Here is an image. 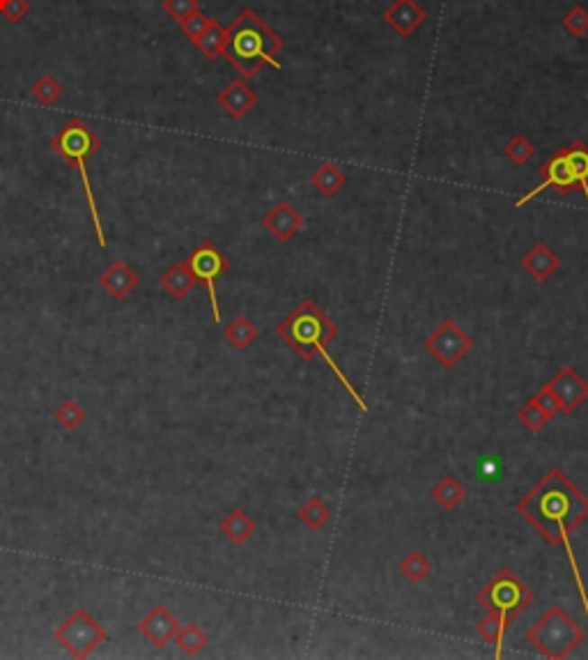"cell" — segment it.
<instances>
[{
    "mask_svg": "<svg viewBox=\"0 0 588 660\" xmlns=\"http://www.w3.org/2000/svg\"><path fill=\"white\" fill-rule=\"evenodd\" d=\"M520 265H522V270L527 271L529 277L545 283L549 277H552L554 271L561 267V261H558L556 253H554L545 242H536V244L531 246V252L520 261Z\"/></svg>",
    "mask_w": 588,
    "mask_h": 660,
    "instance_id": "cell-17",
    "label": "cell"
},
{
    "mask_svg": "<svg viewBox=\"0 0 588 660\" xmlns=\"http://www.w3.org/2000/svg\"><path fill=\"white\" fill-rule=\"evenodd\" d=\"M547 390L556 399L561 415H573L579 405H583L588 400V382L573 366L558 369L554 373V378L547 382Z\"/></svg>",
    "mask_w": 588,
    "mask_h": 660,
    "instance_id": "cell-11",
    "label": "cell"
},
{
    "mask_svg": "<svg viewBox=\"0 0 588 660\" xmlns=\"http://www.w3.org/2000/svg\"><path fill=\"white\" fill-rule=\"evenodd\" d=\"M508 624H511L508 617L487 612L485 619L478 621V626H476L478 635H481L483 640H485L487 645L496 646V658H502V642H503V635H506V630H508Z\"/></svg>",
    "mask_w": 588,
    "mask_h": 660,
    "instance_id": "cell-24",
    "label": "cell"
},
{
    "mask_svg": "<svg viewBox=\"0 0 588 660\" xmlns=\"http://www.w3.org/2000/svg\"><path fill=\"white\" fill-rule=\"evenodd\" d=\"M563 28L574 37L588 35V10L582 5H574L568 14L563 16Z\"/></svg>",
    "mask_w": 588,
    "mask_h": 660,
    "instance_id": "cell-33",
    "label": "cell"
},
{
    "mask_svg": "<svg viewBox=\"0 0 588 660\" xmlns=\"http://www.w3.org/2000/svg\"><path fill=\"white\" fill-rule=\"evenodd\" d=\"M219 532L223 534L228 541L235 543V545H244V543L258 532V525L244 509H232V511L221 520Z\"/></svg>",
    "mask_w": 588,
    "mask_h": 660,
    "instance_id": "cell-19",
    "label": "cell"
},
{
    "mask_svg": "<svg viewBox=\"0 0 588 660\" xmlns=\"http://www.w3.org/2000/svg\"><path fill=\"white\" fill-rule=\"evenodd\" d=\"M533 400H536V403L540 405L542 412H545V415H547L549 419H554V417L558 415V403H556V399H554L552 391L547 390V384H545V387H542V390L538 391L536 396H533Z\"/></svg>",
    "mask_w": 588,
    "mask_h": 660,
    "instance_id": "cell-36",
    "label": "cell"
},
{
    "mask_svg": "<svg viewBox=\"0 0 588 660\" xmlns=\"http://www.w3.org/2000/svg\"><path fill=\"white\" fill-rule=\"evenodd\" d=\"M398 571H400V575L407 580V582L419 584V582H423L430 573H432V562H430L423 553H410L403 557Z\"/></svg>",
    "mask_w": 588,
    "mask_h": 660,
    "instance_id": "cell-27",
    "label": "cell"
},
{
    "mask_svg": "<svg viewBox=\"0 0 588 660\" xmlns=\"http://www.w3.org/2000/svg\"><path fill=\"white\" fill-rule=\"evenodd\" d=\"M225 35H228V28H223L216 19H212L210 28H207L205 32H203V37H200L198 41H195L194 47L198 49L203 56L207 58V60H216V58L223 53V47H225Z\"/></svg>",
    "mask_w": 588,
    "mask_h": 660,
    "instance_id": "cell-26",
    "label": "cell"
},
{
    "mask_svg": "<svg viewBox=\"0 0 588 660\" xmlns=\"http://www.w3.org/2000/svg\"><path fill=\"white\" fill-rule=\"evenodd\" d=\"M303 221L306 219H303L302 212H299L292 203H287V200H278V203L262 216L265 231L269 233L274 240L281 242V244L290 242L292 237L302 231Z\"/></svg>",
    "mask_w": 588,
    "mask_h": 660,
    "instance_id": "cell-14",
    "label": "cell"
},
{
    "mask_svg": "<svg viewBox=\"0 0 588 660\" xmlns=\"http://www.w3.org/2000/svg\"><path fill=\"white\" fill-rule=\"evenodd\" d=\"M216 104H219L221 111H223L228 118L241 120L256 108L258 93L244 81V78H235V81L228 83V86L216 95Z\"/></svg>",
    "mask_w": 588,
    "mask_h": 660,
    "instance_id": "cell-15",
    "label": "cell"
},
{
    "mask_svg": "<svg viewBox=\"0 0 588 660\" xmlns=\"http://www.w3.org/2000/svg\"><path fill=\"white\" fill-rule=\"evenodd\" d=\"M517 513L527 522H531L533 527L540 532V536L549 543V545H563L565 555H568L570 568L574 573V582H577V591L583 600V610L588 617V594L583 587V580L579 575L577 559H574L573 538L574 529L588 520V497L574 486L568 479V474L558 467H552L547 474L542 476L540 481L527 492V495L517 502Z\"/></svg>",
    "mask_w": 588,
    "mask_h": 660,
    "instance_id": "cell-1",
    "label": "cell"
},
{
    "mask_svg": "<svg viewBox=\"0 0 588 660\" xmlns=\"http://www.w3.org/2000/svg\"><path fill=\"white\" fill-rule=\"evenodd\" d=\"M139 283L140 277L127 261L111 262V265L102 271V277H99V286L104 288V292H106L108 298L118 299V302L127 299L129 295L139 288Z\"/></svg>",
    "mask_w": 588,
    "mask_h": 660,
    "instance_id": "cell-16",
    "label": "cell"
},
{
    "mask_svg": "<svg viewBox=\"0 0 588 660\" xmlns=\"http://www.w3.org/2000/svg\"><path fill=\"white\" fill-rule=\"evenodd\" d=\"M503 154H506L515 166H524L529 164L533 159V154H536V145H533L531 139L522 136V133H515V136L506 143V148H503Z\"/></svg>",
    "mask_w": 588,
    "mask_h": 660,
    "instance_id": "cell-29",
    "label": "cell"
},
{
    "mask_svg": "<svg viewBox=\"0 0 588 660\" xmlns=\"http://www.w3.org/2000/svg\"><path fill=\"white\" fill-rule=\"evenodd\" d=\"M179 621L166 605H154L143 619L139 621V630L143 635V640L152 645L154 649H164L166 645L175 640V635L179 630Z\"/></svg>",
    "mask_w": 588,
    "mask_h": 660,
    "instance_id": "cell-12",
    "label": "cell"
},
{
    "mask_svg": "<svg viewBox=\"0 0 588 660\" xmlns=\"http://www.w3.org/2000/svg\"><path fill=\"white\" fill-rule=\"evenodd\" d=\"M53 421H56L62 430H77L78 426L86 424V409H83L77 400L67 399L65 403H60L56 408Z\"/></svg>",
    "mask_w": 588,
    "mask_h": 660,
    "instance_id": "cell-28",
    "label": "cell"
},
{
    "mask_svg": "<svg viewBox=\"0 0 588 660\" xmlns=\"http://www.w3.org/2000/svg\"><path fill=\"white\" fill-rule=\"evenodd\" d=\"M195 283H198V279H195L189 261L173 262L159 279V286L164 288L173 299H185L186 295L194 290Z\"/></svg>",
    "mask_w": 588,
    "mask_h": 660,
    "instance_id": "cell-18",
    "label": "cell"
},
{
    "mask_svg": "<svg viewBox=\"0 0 588 660\" xmlns=\"http://www.w3.org/2000/svg\"><path fill=\"white\" fill-rule=\"evenodd\" d=\"M198 10H200L198 0H164V12L170 16V19L177 21V23L189 19V16Z\"/></svg>",
    "mask_w": 588,
    "mask_h": 660,
    "instance_id": "cell-34",
    "label": "cell"
},
{
    "mask_svg": "<svg viewBox=\"0 0 588 660\" xmlns=\"http://www.w3.org/2000/svg\"><path fill=\"white\" fill-rule=\"evenodd\" d=\"M311 185L322 198H333L338 191L348 185V175L340 170V166L331 164V161H324V164H320L318 169L312 170Z\"/></svg>",
    "mask_w": 588,
    "mask_h": 660,
    "instance_id": "cell-20",
    "label": "cell"
},
{
    "mask_svg": "<svg viewBox=\"0 0 588 660\" xmlns=\"http://www.w3.org/2000/svg\"><path fill=\"white\" fill-rule=\"evenodd\" d=\"M31 14L28 0H0V16L10 23H19Z\"/></svg>",
    "mask_w": 588,
    "mask_h": 660,
    "instance_id": "cell-35",
    "label": "cell"
},
{
    "mask_svg": "<svg viewBox=\"0 0 588 660\" xmlns=\"http://www.w3.org/2000/svg\"><path fill=\"white\" fill-rule=\"evenodd\" d=\"M223 336L225 344L231 345V348L246 350L256 344L258 336H260V329H258L246 316H235L231 323H228V327H225Z\"/></svg>",
    "mask_w": 588,
    "mask_h": 660,
    "instance_id": "cell-21",
    "label": "cell"
},
{
    "mask_svg": "<svg viewBox=\"0 0 588 660\" xmlns=\"http://www.w3.org/2000/svg\"><path fill=\"white\" fill-rule=\"evenodd\" d=\"M474 348L469 334L453 320L444 317L432 332L425 338V350H428L444 369H456L457 363L466 357Z\"/></svg>",
    "mask_w": 588,
    "mask_h": 660,
    "instance_id": "cell-9",
    "label": "cell"
},
{
    "mask_svg": "<svg viewBox=\"0 0 588 660\" xmlns=\"http://www.w3.org/2000/svg\"><path fill=\"white\" fill-rule=\"evenodd\" d=\"M210 23H212L210 16H207L203 10H198V12H194L189 19L182 21V23H179V28H182V32H185L186 40H189L191 44H195V41L203 37V32L210 28Z\"/></svg>",
    "mask_w": 588,
    "mask_h": 660,
    "instance_id": "cell-32",
    "label": "cell"
},
{
    "mask_svg": "<svg viewBox=\"0 0 588 660\" xmlns=\"http://www.w3.org/2000/svg\"><path fill=\"white\" fill-rule=\"evenodd\" d=\"M538 175H540V185L522 198H517L515 207H524L545 189H554L558 196L582 191L588 205V145L583 141H573L568 148L554 152L538 169Z\"/></svg>",
    "mask_w": 588,
    "mask_h": 660,
    "instance_id": "cell-5",
    "label": "cell"
},
{
    "mask_svg": "<svg viewBox=\"0 0 588 660\" xmlns=\"http://www.w3.org/2000/svg\"><path fill=\"white\" fill-rule=\"evenodd\" d=\"M430 495H432V500H435L441 509H446V511H456V509L465 502L466 490L465 486L457 481L456 476H441L439 481L432 486Z\"/></svg>",
    "mask_w": 588,
    "mask_h": 660,
    "instance_id": "cell-22",
    "label": "cell"
},
{
    "mask_svg": "<svg viewBox=\"0 0 588 660\" xmlns=\"http://www.w3.org/2000/svg\"><path fill=\"white\" fill-rule=\"evenodd\" d=\"M299 522L311 532H320V529L331 520V509L320 500V497H308L306 502L299 509Z\"/></svg>",
    "mask_w": 588,
    "mask_h": 660,
    "instance_id": "cell-23",
    "label": "cell"
},
{
    "mask_svg": "<svg viewBox=\"0 0 588 660\" xmlns=\"http://www.w3.org/2000/svg\"><path fill=\"white\" fill-rule=\"evenodd\" d=\"M478 605L485 612L502 614L508 619H515L517 614H522L533 605V591L517 578L511 566H503L476 596Z\"/></svg>",
    "mask_w": 588,
    "mask_h": 660,
    "instance_id": "cell-7",
    "label": "cell"
},
{
    "mask_svg": "<svg viewBox=\"0 0 588 660\" xmlns=\"http://www.w3.org/2000/svg\"><path fill=\"white\" fill-rule=\"evenodd\" d=\"M186 261H189V265H191V270H194L198 283H203V286L207 288V298H210L214 323H221V307H219V295H216V281H219L225 271H228L231 262H228V258H225L223 253L216 249L214 242H210V240L200 242Z\"/></svg>",
    "mask_w": 588,
    "mask_h": 660,
    "instance_id": "cell-10",
    "label": "cell"
},
{
    "mask_svg": "<svg viewBox=\"0 0 588 660\" xmlns=\"http://www.w3.org/2000/svg\"><path fill=\"white\" fill-rule=\"evenodd\" d=\"M283 49H285L283 37L271 31L251 7H246L228 28L221 56L235 67L237 74L244 81H251L265 65L281 69L283 65L278 56H281Z\"/></svg>",
    "mask_w": 588,
    "mask_h": 660,
    "instance_id": "cell-3",
    "label": "cell"
},
{
    "mask_svg": "<svg viewBox=\"0 0 588 660\" xmlns=\"http://www.w3.org/2000/svg\"><path fill=\"white\" fill-rule=\"evenodd\" d=\"M276 336L281 338L283 344H285L292 353L297 354V357H302L303 362H312L318 354H322L327 366L333 371V375L340 380V384H343L345 391L352 396L354 403L361 408V412H368V405H366L364 396L354 390V384L349 382V378L343 373V369L338 366L336 359L327 353V345L331 344V341H336L338 327L318 304L311 302V299H303V302L299 304L285 320L278 323Z\"/></svg>",
    "mask_w": 588,
    "mask_h": 660,
    "instance_id": "cell-2",
    "label": "cell"
},
{
    "mask_svg": "<svg viewBox=\"0 0 588 660\" xmlns=\"http://www.w3.org/2000/svg\"><path fill=\"white\" fill-rule=\"evenodd\" d=\"M384 21L386 26L403 40H410L416 31L425 26L428 12L421 7L419 0H394L386 10H384Z\"/></svg>",
    "mask_w": 588,
    "mask_h": 660,
    "instance_id": "cell-13",
    "label": "cell"
},
{
    "mask_svg": "<svg viewBox=\"0 0 588 660\" xmlns=\"http://www.w3.org/2000/svg\"><path fill=\"white\" fill-rule=\"evenodd\" d=\"M175 645L177 649L182 651L185 655H198L200 651L205 649L210 645V637L198 624H186V626H179L177 635H175Z\"/></svg>",
    "mask_w": 588,
    "mask_h": 660,
    "instance_id": "cell-25",
    "label": "cell"
},
{
    "mask_svg": "<svg viewBox=\"0 0 588 660\" xmlns=\"http://www.w3.org/2000/svg\"><path fill=\"white\" fill-rule=\"evenodd\" d=\"M517 419H520V424H522L524 428L531 430V433H540V430L545 428L549 421H552L547 415H545V412H542V408L533 399L529 400L527 405L520 408V412H517Z\"/></svg>",
    "mask_w": 588,
    "mask_h": 660,
    "instance_id": "cell-31",
    "label": "cell"
},
{
    "mask_svg": "<svg viewBox=\"0 0 588 660\" xmlns=\"http://www.w3.org/2000/svg\"><path fill=\"white\" fill-rule=\"evenodd\" d=\"M53 640L62 646L74 658H87V655L97 651L104 642L108 640V633L104 626L95 619L93 614H87L83 608L74 610L56 630H53Z\"/></svg>",
    "mask_w": 588,
    "mask_h": 660,
    "instance_id": "cell-8",
    "label": "cell"
},
{
    "mask_svg": "<svg viewBox=\"0 0 588 660\" xmlns=\"http://www.w3.org/2000/svg\"><path fill=\"white\" fill-rule=\"evenodd\" d=\"M51 148L53 152L60 154L65 159L67 164L77 169V173L81 175V187H83V194H86V203H87V210H90V219H93V228H95V237H97L99 246H106V231H104V224H102V215H99V205H97V196H95L93 189V182H90V175H87V157L95 152H99L102 148V141H99L97 133L93 129L87 127L81 118H74L60 129L51 139Z\"/></svg>",
    "mask_w": 588,
    "mask_h": 660,
    "instance_id": "cell-4",
    "label": "cell"
},
{
    "mask_svg": "<svg viewBox=\"0 0 588 660\" xmlns=\"http://www.w3.org/2000/svg\"><path fill=\"white\" fill-rule=\"evenodd\" d=\"M31 93L41 106H53V104L62 97V86L51 77V74H44V77H40L35 83H32Z\"/></svg>",
    "mask_w": 588,
    "mask_h": 660,
    "instance_id": "cell-30",
    "label": "cell"
},
{
    "mask_svg": "<svg viewBox=\"0 0 588 660\" xmlns=\"http://www.w3.org/2000/svg\"><path fill=\"white\" fill-rule=\"evenodd\" d=\"M586 640L582 626L558 605H552L540 619L527 630V642L549 660L568 658Z\"/></svg>",
    "mask_w": 588,
    "mask_h": 660,
    "instance_id": "cell-6",
    "label": "cell"
}]
</instances>
